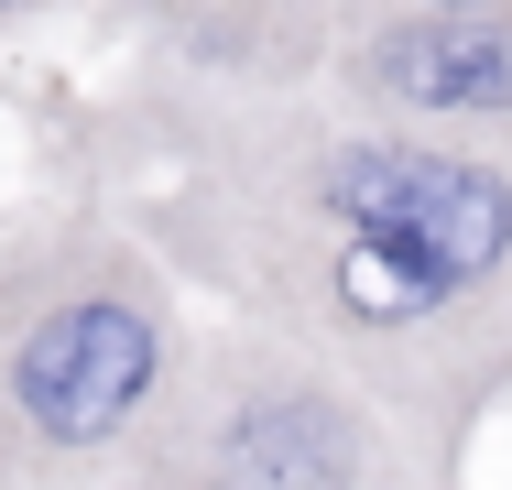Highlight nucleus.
I'll return each instance as SVG.
<instances>
[{
  "label": "nucleus",
  "instance_id": "obj_4",
  "mask_svg": "<svg viewBox=\"0 0 512 490\" xmlns=\"http://www.w3.org/2000/svg\"><path fill=\"white\" fill-rule=\"evenodd\" d=\"M349 66L404 120H491V131H512V11L502 0H414L404 22L360 33Z\"/></svg>",
  "mask_w": 512,
  "mask_h": 490
},
{
  "label": "nucleus",
  "instance_id": "obj_2",
  "mask_svg": "<svg viewBox=\"0 0 512 490\" xmlns=\"http://www.w3.org/2000/svg\"><path fill=\"white\" fill-rule=\"evenodd\" d=\"M186 490H404V447L360 392L316 382V371H240L207 403Z\"/></svg>",
  "mask_w": 512,
  "mask_h": 490
},
{
  "label": "nucleus",
  "instance_id": "obj_3",
  "mask_svg": "<svg viewBox=\"0 0 512 490\" xmlns=\"http://www.w3.org/2000/svg\"><path fill=\"white\" fill-rule=\"evenodd\" d=\"M164 371V327L131 294H66L22 327L11 349V403L44 447H99L142 414V392Z\"/></svg>",
  "mask_w": 512,
  "mask_h": 490
},
{
  "label": "nucleus",
  "instance_id": "obj_5",
  "mask_svg": "<svg viewBox=\"0 0 512 490\" xmlns=\"http://www.w3.org/2000/svg\"><path fill=\"white\" fill-rule=\"evenodd\" d=\"M0 11H11V0H0Z\"/></svg>",
  "mask_w": 512,
  "mask_h": 490
},
{
  "label": "nucleus",
  "instance_id": "obj_1",
  "mask_svg": "<svg viewBox=\"0 0 512 490\" xmlns=\"http://www.w3.org/2000/svg\"><path fill=\"white\" fill-rule=\"evenodd\" d=\"M306 218L414 251L469 305H491L512 284V164L502 153H469V142H414V131L327 142L316 175H306Z\"/></svg>",
  "mask_w": 512,
  "mask_h": 490
}]
</instances>
